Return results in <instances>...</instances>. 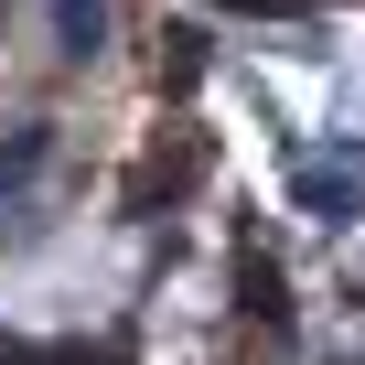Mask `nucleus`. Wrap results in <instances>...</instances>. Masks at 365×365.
<instances>
[{
    "mask_svg": "<svg viewBox=\"0 0 365 365\" xmlns=\"http://www.w3.org/2000/svg\"><path fill=\"white\" fill-rule=\"evenodd\" d=\"M0 365H118V354H76V344H54V354H33V344H11Z\"/></svg>",
    "mask_w": 365,
    "mask_h": 365,
    "instance_id": "f257e3e1",
    "label": "nucleus"
},
{
    "mask_svg": "<svg viewBox=\"0 0 365 365\" xmlns=\"http://www.w3.org/2000/svg\"><path fill=\"white\" fill-rule=\"evenodd\" d=\"M237 11H312V0H237Z\"/></svg>",
    "mask_w": 365,
    "mask_h": 365,
    "instance_id": "f03ea898",
    "label": "nucleus"
}]
</instances>
